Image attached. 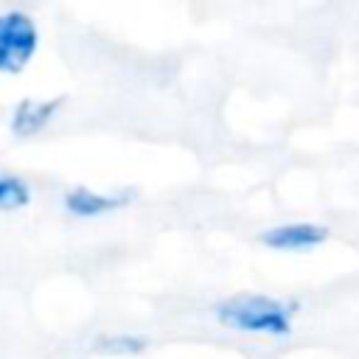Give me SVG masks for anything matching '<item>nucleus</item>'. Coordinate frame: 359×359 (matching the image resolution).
Wrapping results in <instances>:
<instances>
[{"label": "nucleus", "mask_w": 359, "mask_h": 359, "mask_svg": "<svg viewBox=\"0 0 359 359\" xmlns=\"http://www.w3.org/2000/svg\"><path fill=\"white\" fill-rule=\"evenodd\" d=\"M213 320L236 334L264 337V339H289L300 314V300L278 297L266 292H236L210 306Z\"/></svg>", "instance_id": "obj_1"}, {"label": "nucleus", "mask_w": 359, "mask_h": 359, "mask_svg": "<svg viewBox=\"0 0 359 359\" xmlns=\"http://www.w3.org/2000/svg\"><path fill=\"white\" fill-rule=\"evenodd\" d=\"M42 31L25 8L0 11V76H20L36 59Z\"/></svg>", "instance_id": "obj_2"}, {"label": "nucleus", "mask_w": 359, "mask_h": 359, "mask_svg": "<svg viewBox=\"0 0 359 359\" xmlns=\"http://www.w3.org/2000/svg\"><path fill=\"white\" fill-rule=\"evenodd\" d=\"M331 230L323 222L314 219H286L278 224H269L258 233V241L272 250V252H286V255H303L314 252L328 241Z\"/></svg>", "instance_id": "obj_3"}, {"label": "nucleus", "mask_w": 359, "mask_h": 359, "mask_svg": "<svg viewBox=\"0 0 359 359\" xmlns=\"http://www.w3.org/2000/svg\"><path fill=\"white\" fill-rule=\"evenodd\" d=\"M65 98L62 95H25L11 104L8 109V132L17 140H31L42 132H48L56 118L62 115Z\"/></svg>", "instance_id": "obj_4"}, {"label": "nucleus", "mask_w": 359, "mask_h": 359, "mask_svg": "<svg viewBox=\"0 0 359 359\" xmlns=\"http://www.w3.org/2000/svg\"><path fill=\"white\" fill-rule=\"evenodd\" d=\"M135 191H98L90 185H70L62 194V210L73 219H101L129 208Z\"/></svg>", "instance_id": "obj_5"}, {"label": "nucleus", "mask_w": 359, "mask_h": 359, "mask_svg": "<svg viewBox=\"0 0 359 359\" xmlns=\"http://www.w3.org/2000/svg\"><path fill=\"white\" fill-rule=\"evenodd\" d=\"M149 345H151V339L146 334H140V331H101L90 342L93 353L112 356V359L140 356V353L149 351Z\"/></svg>", "instance_id": "obj_6"}, {"label": "nucleus", "mask_w": 359, "mask_h": 359, "mask_svg": "<svg viewBox=\"0 0 359 359\" xmlns=\"http://www.w3.org/2000/svg\"><path fill=\"white\" fill-rule=\"evenodd\" d=\"M34 199V188L22 174L0 171V213L25 210Z\"/></svg>", "instance_id": "obj_7"}]
</instances>
